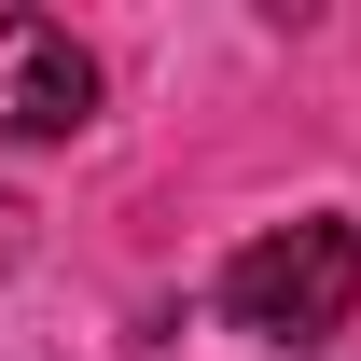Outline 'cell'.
<instances>
[{
	"instance_id": "7a4b0ae2",
	"label": "cell",
	"mask_w": 361,
	"mask_h": 361,
	"mask_svg": "<svg viewBox=\"0 0 361 361\" xmlns=\"http://www.w3.org/2000/svg\"><path fill=\"white\" fill-rule=\"evenodd\" d=\"M97 126V56L56 14H0V139H84Z\"/></svg>"
},
{
	"instance_id": "6da1fadb",
	"label": "cell",
	"mask_w": 361,
	"mask_h": 361,
	"mask_svg": "<svg viewBox=\"0 0 361 361\" xmlns=\"http://www.w3.org/2000/svg\"><path fill=\"white\" fill-rule=\"evenodd\" d=\"M348 306H361V223L348 209H306V223H278V236H250L223 264V319L250 334V348H334L348 334Z\"/></svg>"
}]
</instances>
